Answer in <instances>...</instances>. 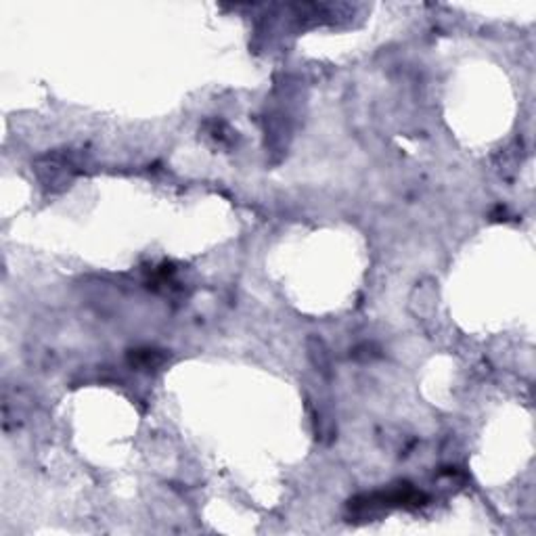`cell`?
I'll return each instance as SVG.
<instances>
[{
	"label": "cell",
	"mask_w": 536,
	"mask_h": 536,
	"mask_svg": "<svg viewBox=\"0 0 536 536\" xmlns=\"http://www.w3.org/2000/svg\"><path fill=\"white\" fill-rule=\"evenodd\" d=\"M36 172H38L44 187L55 189L57 184H67L69 182V178L74 174V164L59 157V155H49V157L38 162Z\"/></svg>",
	"instance_id": "1"
},
{
	"label": "cell",
	"mask_w": 536,
	"mask_h": 536,
	"mask_svg": "<svg viewBox=\"0 0 536 536\" xmlns=\"http://www.w3.org/2000/svg\"><path fill=\"white\" fill-rule=\"evenodd\" d=\"M128 361L137 369H155L157 365L164 363V354L153 348H139L128 354Z\"/></svg>",
	"instance_id": "2"
},
{
	"label": "cell",
	"mask_w": 536,
	"mask_h": 536,
	"mask_svg": "<svg viewBox=\"0 0 536 536\" xmlns=\"http://www.w3.org/2000/svg\"><path fill=\"white\" fill-rule=\"evenodd\" d=\"M308 352H310L312 363H314L320 371H327V367H329V356H327V350H325L323 342H320L318 338H310V342H308Z\"/></svg>",
	"instance_id": "3"
}]
</instances>
